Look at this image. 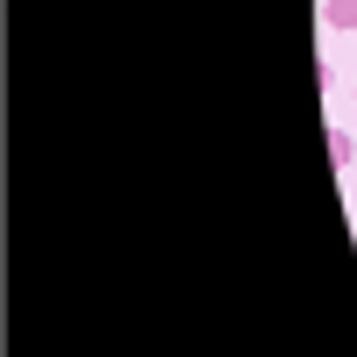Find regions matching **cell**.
Instances as JSON below:
<instances>
[{
	"instance_id": "cell-1",
	"label": "cell",
	"mask_w": 357,
	"mask_h": 357,
	"mask_svg": "<svg viewBox=\"0 0 357 357\" xmlns=\"http://www.w3.org/2000/svg\"><path fill=\"white\" fill-rule=\"evenodd\" d=\"M329 165H343V172L357 165V136L350 129H329Z\"/></svg>"
},
{
	"instance_id": "cell-2",
	"label": "cell",
	"mask_w": 357,
	"mask_h": 357,
	"mask_svg": "<svg viewBox=\"0 0 357 357\" xmlns=\"http://www.w3.org/2000/svg\"><path fill=\"white\" fill-rule=\"evenodd\" d=\"M321 15H329V29H357V0H321Z\"/></svg>"
}]
</instances>
